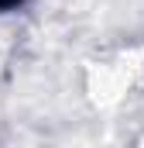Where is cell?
Listing matches in <instances>:
<instances>
[{"mask_svg":"<svg viewBox=\"0 0 144 148\" xmlns=\"http://www.w3.org/2000/svg\"><path fill=\"white\" fill-rule=\"evenodd\" d=\"M28 0H0V14H7V10H17V7H24Z\"/></svg>","mask_w":144,"mask_h":148,"instance_id":"cell-1","label":"cell"}]
</instances>
